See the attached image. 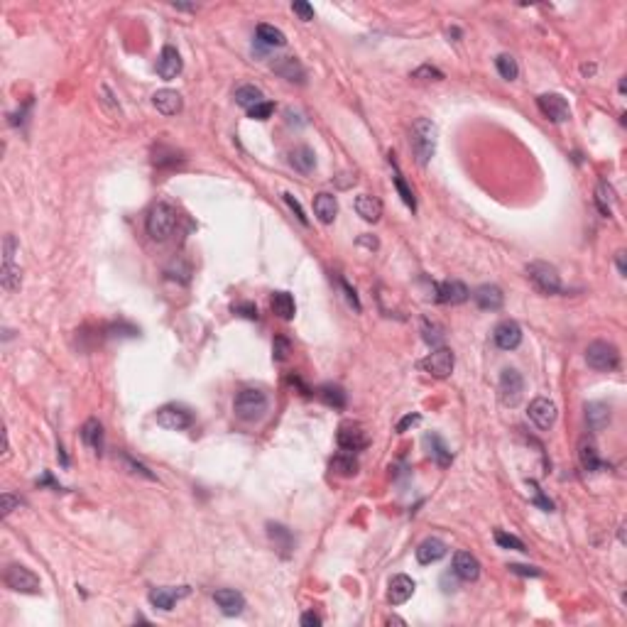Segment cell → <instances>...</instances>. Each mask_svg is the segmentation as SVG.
<instances>
[{
    "instance_id": "cell-1",
    "label": "cell",
    "mask_w": 627,
    "mask_h": 627,
    "mask_svg": "<svg viewBox=\"0 0 627 627\" xmlns=\"http://www.w3.org/2000/svg\"><path fill=\"white\" fill-rule=\"evenodd\" d=\"M409 145H412V152H415L417 164L426 167L429 160L434 157V152H437V125L431 123L429 118L415 120L412 133H409Z\"/></svg>"
},
{
    "instance_id": "cell-2",
    "label": "cell",
    "mask_w": 627,
    "mask_h": 627,
    "mask_svg": "<svg viewBox=\"0 0 627 627\" xmlns=\"http://www.w3.org/2000/svg\"><path fill=\"white\" fill-rule=\"evenodd\" d=\"M177 208L172 206L169 201H157L155 206H152L150 216H147V235H150L152 241H167L169 235L174 233V228H177Z\"/></svg>"
},
{
    "instance_id": "cell-3",
    "label": "cell",
    "mask_w": 627,
    "mask_h": 627,
    "mask_svg": "<svg viewBox=\"0 0 627 627\" xmlns=\"http://www.w3.org/2000/svg\"><path fill=\"white\" fill-rule=\"evenodd\" d=\"M233 409H235V417H238V419L258 421V419H263L265 412H267V395H265L263 390H252V387L241 390L235 395Z\"/></svg>"
},
{
    "instance_id": "cell-4",
    "label": "cell",
    "mask_w": 627,
    "mask_h": 627,
    "mask_svg": "<svg viewBox=\"0 0 627 627\" xmlns=\"http://www.w3.org/2000/svg\"><path fill=\"white\" fill-rule=\"evenodd\" d=\"M527 280L532 282L534 289L542 294H559L561 292V277L554 265L549 263H529L527 265Z\"/></svg>"
},
{
    "instance_id": "cell-5",
    "label": "cell",
    "mask_w": 627,
    "mask_h": 627,
    "mask_svg": "<svg viewBox=\"0 0 627 627\" xmlns=\"http://www.w3.org/2000/svg\"><path fill=\"white\" fill-rule=\"evenodd\" d=\"M586 363L600 373H610L620 365V353L613 343L608 341H593L586 348Z\"/></svg>"
},
{
    "instance_id": "cell-6",
    "label": "cell",
    "mask_w": 627,
    "mask_h": 627,
    "mask_svg": "<svg viewBox=\"0 0 627 627\" xmlns=\"http://www.w3.org/2000/svg\"><path fill=\"white\" fill-rule=\"evenodd\" d=\"M6 586L15 593H28V595H37L39 593V578L30 571L28 566L23 564H10L6 569Z\"/></svg>"
},
{
    "instance_id": "cell-7",
    "label": "cell",
    "mask_w": 627,
    "mask_h": 627,
    "mask_svg": "<svg viewBox=\"0 0 627 627\" xmlns=\"http://www.w3.org/2000/svg\"><path fill=\"white\" fill-rule=\"evenodd\" d=\"M157 424L169 431H182L194 424V415L182 404H164L157 409Z\"/></svg>"
},
{
    "instance_id": "cell-8",
    "label": "cell",
    "mask_w": 627,
    "mask_h": 627,
    "mask_svg": "<svg viewBox=\"0 0 627 627\" xmlns=\"http://www.w3.org/2000/svg\"><path fill=\"white\" fill-rule=\"evenodd\" d=\"M537 106L551 123H566L571 120V106L561 94H542L537 98Z\"/></svg>"
},
{
    "instance_id": "cell-9",
    "label": "cell",
    "mask_w": 627,
    "mask_h": 627,
    "mask_svg": "<svg viewBox=\"0 0 627 627\" xmlns=\"http://www.w3.org/2000/svg\"><path fill=\"white\" fill-rule=\"evenodd\" d=\"M522 392H525V380L515 368H505L500 375V399L505 407H515L520 404Z\"/></svg>"
},
{
    "instance_id": "cell-10",
    "label": "cell",
    "mask_w": 627,
    "mask_h": 627,
    "mask_svg": "<svg viewBox=\"0 0 627 627\" xmlns=\"http://www.w3.org/2000/svg\"><path fill=\"white\" fill-rule=\"evenodd\" d=\"M454 353L448 351V348H437V351H431L429 355H426L424 360H421V370L424 373H429L431 377H448L451 375V370H454Z\"/></svg>"
},
{
    "instance_id": "cell-11",
    "label": "cell",
    "mask_w": 627,
    "mask_h": 627,
    "mask_svg": "<svg viewBox=\"0 0 627 627\" xmlns=\"http://www.w3.org/2000/svg\"><path fill=\"white\" fill-rule=\"evenodd\" d=\"M336 441H338V446H341V451L355 454V451H363V448L368 446V434H365L363 426L355 424V421H343V424L338 426Z\"/></svg>"
},
{
    "instance_id": "cell-12",
    "label": "cell",
    "mask_w": 627,
    "mask_h": 627,
    "mask_svg": "<svg viewBox=\"0 0 627 627\" xmlns=\"http://www.w3.org/2000/svg\"><path fill=\"white\" fill-rule=\"evenodd\" d=\"M527 412H529V419H532L534 424H537V429H542V431L551 429V426H554V421H556V404L551 402V399H547V397L532 399Z\"/></svg>"
},
{
    "instance_id": "cell-13",
    "label": "cell",
    "mask_w": 627,
    "mask_h": 627,
    "mask_svg": "<svg viewBox=\"0 0 627 627\" xmlns=\"http://www.w3.org/2000/svg\"><path fill=\"white\" fill-rule=\"evenodd\" d=\"M493 338H495V343H498V348H503V351H515V348L522 343V329H520V324H517V321H512V319L500 321V324L495 326V331H493Z\"/></svg>"
},
{
    "instance_id": "cell-14",
    "label": "cell",
    "mask_w": 627,
    "mask_h": 627,
    "mask_svg": "<svg viewBox=\"0 0 627 627\" xmlns=\"http://www.w3.org/2000/svg\"><path fill=\"white\" fill-rule=\"evenodd\" d=\"M191 593L189 586H179V588H152L150 591V603L155 605V608H160V610H172L174 603L182 598H186V595Z\"/></svg>"
},
{
    "instance_id": "cell-15",
    "label": "cell",
    "mask_w": 627,
    "mask_h": 627,
    "mask_svg": "<svg viewBox=\"0 0 627 627\" xmlns=\"http://www.w3.org/2000/svg\"><path fill=\"white\" fill-rule=\"evenodd\" d=\"M213 600H216V605L221 608V613L228 615V617L241 615L243 608H245V598H243V593H238V591H233V588H219V591L213 593Z\"/></svg>"
},
{
    "instance_id": "cell-16",
    "label": "cell",
    "mask_w": 627,
    "mask_h": 627,
    "mask_svg": "<svg viewBox=\"0 0 627 627\" xmlns=\"http://www.w3.org/2000/svg\"><path fill=\"white\" fill-rule=\"evenodd\" d=\"M434 292H437V302H441V304H463L465 299L470 297L468 287L459 280H448V282H441V285H434Z\"/></svg>"
},
{
    "instance_id": "cell-17",
    "label": "cell",
    "mask_w": 627,
    "mask_h": 627,
    "mask_svg": "<svg viewBox=\"0 0 627 627\" xmlns=\"http://www.w3.org/2000/svg\"><path fill=\"white\" fill-rule=\"evenodd\" d=\"M451 571L461 578V581H478L481 576V561L470 551H456L454 554V569Z\"/></svg>"
},
{
    "instance_id": "cell-18",
    "label": "cell",
    "mask_w": 627,
    "mask_h": 627,
    "mask_svg": "<svg viewBox=\"0 0 627 627\" xmlns=\"http://www.w3.org/2000/svg\"><path fill=\"white\" fill-rule=\"evenodd\" d=\"M473 302H476L483 311H498V309H503V304H505V294H503V289L495 285H481L476 292H473Z\"/></svg>"
},
{
    "instance_id": "cell-19",
    "label": "cell",
    "mask_w": 627,
    "mask_h": 627,
    "mask_svg": "<svg viewBox=\"0 0 627 627\" xmlns=\"http://www.w3.org/2000/svg\"><path fill=\"white\" fill-rule=\"evenodd\" d=\"M157 74L164 78V81H172V78H177L182 74V56L179 52L174 50V47H164L162 52H160V59H157Z\"/></svg>"
},
{
    "instance_id": "cell-20",
    "label": "cell",
    "mask_w": 627,
    "mask_h": 627,
    "mask_svg": "<svg viewBox=\"0 0 627 627\" xmlns=\"http://www.w3.org/2000/svg\"><path fill=\"white\" fill-rule=\"evenodd\" d=\"M446 554H448L446 542H441L439 537L424 539V542H421L419 547H417V561H419L421 566L437 564V561H441Z\"/></svg>"
},
{
    "instance_id": "cell-21",
    "label": "cell",
    "mask_w": 627,
    "mask_h": 627,
    "mask_svg": "<svg viewBox=\"0 0 627 627\" xmlns=\"http://www.w3.org/2000/svg\"><path fill=\"white\" fill-rule=\"evenodd\" d=\"M415 581L409 576H404V573H397V576H392L390 581V591H387V600H390L392 605H402L407 603L409 598H412V593H415Z\"/></svg>"
},
{
    "instance_id": "cell-22",
    "label": "cell",
    "mask_w": 627,
    "mask_h": 627,
    "mask_svg": "<svg viewBox=\"0 0 627 627\" xmlns=\"http://www.w3.org/2000/svg\"><path fill=\"white\" fill-rule=\"evenodd\" d=\"M314 213H316V219L321 221V223H333L336 221V213H338V201L333 194H326V191H321V194L314 196Z\"/></svg>"
},
{
    "instance_id": "cell-23",
    "label": "cell",
    "mask_w": 627,
    "mask_h": 627,
    "mask_svg": "<svg viewBox=\"0 0 627 627\" xmlns=\"http://www.w3.org/2000/svg\"><path fill=\"white\" fill-rule=\"evenodd\" d=\"M274 74H280L282 78H287V81H297V84H304V78H307V72H304V67L299 64V59H294V56H280L277 62L272 64Z\"/></svg>"
},
{
    "instance_id": "cell-24",
    "label": "cell",
    "mask_w": 627,
    "mask_h": 627,
    "mask_svg": "<svg viewBox=\"0 0 627 627\" xmlns=\"http://www.w3.org/2000/svg\"><path fill=\"white\" fill-rule=\"evenodd\" d=\"M152 103H155V108L162 113V116H177V113L182 111V106H184L182 96L177 94V91H172V89L157 91V94L152 96Z\"/></svg>"
},
{
    "instance_id": "cell-25",
    "label": "cell",
    "mask_w": 627,
    "mask_h": 627,
    "mask_svg": "<svg viewBox=\"0 0 627 627\" xmlns=\"http://www.w3.org/2000/svg\"><path fill=\"white\" fill-rule=\"evenodd\" d=\"M578 461H581L583 470H588V473H595V470H600L605 465L591 439H581V443H578Z\"/></svg>"
},
{
    "instance_id": "cell-26",
    "label": "cell",
    "mask_w": 627,
    "mask_h": 627,
    "mask_svg": "<svg viewBox=\"0 0 627 627\" xmlns=\"http://www.w3.org/2000/svg\"><path fill=\"white\" fill-rule=\"evenodd\" d=\"M355 211H358V216H363L365 221L375 223V221H380V216H382V201L377 196L360 194L358 199H355Z\"/></svg>"
},
{
    "instance_id": "cell-27",
    "label": "cell",
    "mask_w": 627,
    "mask_h": 627,
    "mask_svg": "<svg viewBox=\"0 0 627 627\" xmlns=\"http://www.w3.org/2000/svg\"><path fill=\"white\" fill-rule=\"evenodd\" d=\"M424 446L429 448V456L434 461H437L441 468H446V465H451V461H454V456H451V451H448V446L443 443L441 437H437V434H426L424 437Z\"/></svg>"
},
{
    "instance_id": "cell-28",
    "label": "cell",
    "mask_w": 627,
    "mask_h": 627,
    "mask_svg": "<svg viewBox=\"0 0 627 627\" xmlns=\"http://www.w3.org/2000/svg\"><path fill=\"white\" fill-rule=\"evenodd\" d=\"M81 441L86 443V446L91 448V451H96V454H101L103 451V426L98 419H89L84 426H81Z\"/></svg>"
},
{
    "instance_id": "cell-29",
    "label": "cell",
    "mask_w": 627,
    "mask_h": 627,
    "mask_svg": "<svg viewBox=\"0 0 627 627\" xmlns=\"http://www.w3.org/2000/svg\"><path fill=\"white\" fill-rule=\"evenodd\" d=\"M289 162H292V167L297 169V172L311 174V172H314V167H316V155H314L311 147L299 145V147H294V150H292Z\"/></svg>"
},
{
    "instance_id": "cell-30",
    "label": "cell",
    "mask_w": 627,
    "mask_h": 627,
    "mask_svg": "<svg viewBox=\"0 0 627 627\" xmlns=\"http://www.w3.org/2000/svg\"><path fill=\"white\" fill-rule=\"evenodd\" d=\"M586 421L591 426V431H603L610 421V409L603 402H591L586 404Z\"/></svg>"
},
{
    "instance_id": "cell-31",
    "label": "cell",
    "mask_w": 627,
    "mask_h": 627,
    "mask_svg": "<svg viewBox=\"0 0 627 627\" xmlns=\"http://www.w3.org/2000/svg\"><path fill=\"white\" fill-rule=\"evenodd\" d=\"M272 311L285 321L294 319L297 307H294V297H292L289 292H274L272 294Z\"/></svg>"
},
{
    "instance_id": "cell-32",
    "label": "cell",
    "mask_w": 627,
    "mask_h": 627,
    "mask_svg": "<svg viewBox=\"0 0 627 627\" xmlns=\"http://www.w3.org/2000/svg\"><path fill=\"white\" fill-rule=\"evenodd\" d=\"M331 470L333 473H338V476H355L358 473V461H355V456L351 454V451H341V454H336L333 459H331Z\"/></svg>"
},
{
    "instance_id": "cell-33",
    "label": "cell",
    "mask_w": 627,
    "mask_h": 627,
    "mask_svg": "<svg viewBox=\"0 0 627 627\" xmlns=\"http://www.w3.org/2000/svg\"><path fill=\"white\" fill-rule=\"evenodd\" d=\"M258 42L265 47H285L287 37L282 30H277L274 25H258Z\"/></svg>"
},
{
    "instance_id": "cell-34",
    "label": "cell",
    "mask_w": 627,
    "mask_h": 627,
    "mask_svg": "<svg viewBox=\"0 0 627 627\" xmlns=\"http://www.w3.org/2000/svg\"><path fill=\"white\" fill-rule=\"evenodd\" d=\"M615 201H617L615 189H613V186L603 179L598 184V189H595V204H598L600 213H603V216H610V208H613V204Z\"/></svg>"
},
{
    "instance_id": "cell-35",
    "label": "cell",
    "mask_w": 627,
    "mask_h": 627,
    "mask_svg": "<svg viewBox=\"0 0 627 627\" xmlns=\"http://www.w3.org/2000/svg\"><path fill=\"white\" fill-rule=\"evenodd\" d=\"M235 103L243 108H248L250 111L252 106H258V103H263V91L258 89V86H241V89L235 91Z\"/></svg>"
},
{
    "instance_id": "cell-36",
    "label": "cell",
    "mask_w": 627,
    "mask_h": 627,
    "mask_svg": "<svg viewBox=\"0 0 627 627\" xmlns=\"http://www.w3.org/2000/svg\"><path fill=\"white\" fill-rule=\"evenodd\" d=\"M390 164H392V169H395V174H392V182H395V186H397L399 196H402V201L407 204L412 211H415V208H417V199H415V194H412V189L407 186V182H404L402 172L397 169V162L392 160V155H390Z\"/></svg>"
},
{
    "instance_id": "cell-37",
    "label": "cell",
    "mask_w": 627,
    "mask_h": 627,
    "mask_svg": "<svg viewBox=\"0 0 627 627\" xmlns=\"http://www.w3.org/2000/svg\"><path fill=\"white\" fill-rule=\"evenodd\" d=\"M319 397L324 399L329 407H336V409L346 407V392H343L338 385H324V387H319Z\"/></svg>"
},
{
    "instance_id": "cell-38",
    "label": "cell",
    "mask_w": 627,
    "mask_h": 627,
    "mask_svg": "<svg viewBox=\"0 0 627 627\" xmlns=\"http://www.w3.org/2000/svg\"><path fill=\"white\" fill-rule=\"evenodd\" d=\"M267 532H270V537H272V542L285 551V556H289V549L294 547V539H292L289 529L282 525H267Z\"/></svg>"
},
{
    "instance_id": "cell-39",
    "label": "cell",
    "mask_w": 627,
    "mask_h": 627,
    "mask_svg": "<svg viewBox=\"0 0 627 627\" xmlns=\"http://www.w3.org/2000/svg\"><path fill=\"white\" fill-rule=\"evenodd\" d=\"M495 67H498V74L505 78V81H515L517 74H520L517 59L512 54H500L498 59H495Z\"/></svg>"
},
{
    "instance_id": "cell-40",
    "label": "cell",
    "mask_w": 627,
    "mask_h": 627,
    "mask_svg": "<svg viewBox=\"0 0 627 627\" xmlns=\"http://www.w3.org/2000/svg\"><path fill=\"white\" fill-rule=\"evenodd\" d=\"M0 282L6 287L8 292H15L20 287V267L15 263H3V270H0Z\"/></svg>"
},
{
    "instance_id": "cell-41",
    "label": "cell",
    "mask_w": 627,
    "mask_h": 627,
    "mask_svg": "<svg viewBox=\"0 0 627 627\" xmlns=\"http://www.w3.org/2000/svg\"><path fill=\"white\" fill-rule=\"evenodd\" d=\"M421 333H424V341L429 343V346H439L441 338H443L441 326H437L434 321H429V319H424V324H421Z\"/></svg>"
},
{
    "instance_id": "cell-42",
    "label": "cell",
    "mask_w": 627,
    "mask_h": 627,
    "mask_svg": "<svg viewBox=\"0 0 627 627\" xmlns=\"http://www.w3.org/2000/svg\"><path fill=\"white\" fill-rule=\"evenodd\" d=\"M495 542H498V547H503V549H515V551H527L525 544H522V539H517L515 534L503 532V529H498V532H495Z\"/></svg>"
},
{
    "instance_id": "cell-43",
    "label": "cell",
    "mask_w": 627,
    "mask_h": 627,
    "mask_svg": "<svg viewBox=\"0 0 627 627\" xmlns=\"http://www.w3.org/2000/svg\"><path fill=\"white\" fill-rule=\"evenodd\" d=\"M412 78H419V81H441L443 72H439L437 67H429V64H424V67H419L417 72H412Z\"/></svg>"
},
{
    "instance_id": "cell-44",
    "label": "cell",
    "mask_w": 627,
    "mask_h": 627,
    "mask_svg": "<svg viewBox=\"0 0 627 627\" xmlns=\"http://www.w3.org/2000/svg\"><path fill=\"white\" fill-rule=\"evenodd\" d=\"M272 113H274V103L263 101V103H258V106H252L250 111H248V116H250L252 120H267Z\"/></svg>"
},
{
    "instance_id": "cell-45",
    "label": "cell",
    "mask_w": 627,
    "mask_h": 627,
    "mask_svg": "<svg viewBox=\"0 0 627 627\" xmlns=\"http://www.w3.org/2000/svg\"><path fill=\"white\" fill-rule=\"evenodd\" d=\"M509 571L517 573V576H529V578H539L542 576V571H539L537 566H522V564H509L507 566Z\"/></svg>"
},
{
    "instance_id": "cell-46",
    "label": "cell",
    "mask_w": 627,
    "mask_h": 627,
    "mask_svg": "<svg viewBox=\"0 0 627 627\" xmlns=\"http://www.w3.org/2000/svg\"><path fill=\"white\" fill-rule=\"evenodd\" d=\"M292 10L297 12L299 20H304V23L314 20V8L309 6V3H304V0H297V3H292Z\"/></svg>"
},
{
    "instance_id": "cell-47",
    "label": "cell",
    "mask_w": 627,
    "mask_h": 627,
    "mask_svg": "<svg viewBox=\"0 0 627 627\" xmlns=\"http://www.w3.org/2000/svg\"><path fill=\"white\" fill-rule=\"evenodd\" d=\"M0 503H3V517H8L15 507H20V498H15L12 493H3V498H0Z\"/></svg>"
},
{
    "instance_id": "cell-48",
    "label": "cell",
    "mask_w": 627,
    "mask_h": 627,
    "mask_svg": "<svg viewBox=\"0 0 627 627\" xmlns=\"http://www.w3.org/2000/svg\"><path fill=\"white\" fill-rule=\"evenodd\" d=\"M529 485L534 487V505H539V507H542L544 512H551V509H554V505H551V500H547V498H544V493H542V490H539V487H537V483H534V481H529Z\"/></svg>"
},
{
    "instance_id": "cell-49",
    "label": "cell",
    "mask_w": 627,
    "mask_h": 627,
    "mask_svg": "<svg viewBox=\"0 0 627 627\" xmlns=\"http://www.w3.org/2000/svg\"><path fill=\"white\" fill-rule=\"evenodd\" d=\"M285 201H287V206H289L292 211H294V216H297V219L302 221L304 226H307L309 221H307V216H304V208H302V204H299L297 199H294V196H292V194H285Z\"/></svg>"
},
{
    "instance_id": "cell-50",
    "label": "cell",
    "mask_w": 627,
    "mask_h": 627,
    "mask_svg": "<svg viewBox=\"0 0 627 627\" xmlns=\"http://www.w3.org/2000/svg\"><path fill=\"white\" fill-rule=\"evenodd\" d=\"M235 314H241V316H245V319H258V307L255 304H238V307H233Z\"/></svg>"
},
{
    "instance_id": "cell-51",
    "label": "cell",
    "mask_w": 627,
    "mask_h": 627,
    "mask_svg": "<svg viewBox=\"0 0 627 627\" xmlns=\"http://www.w3.org/2000/svg\"><path fill=\"white\" fill-rule=\"evenodd\" d=\"M289 353V341L287 338H277L274 341V360H285Z\"/></svg>"
},
{
    "instance_id": "cell-52",
    "label": "cell",
    "mask_w": 627,
    "mask_h": 627,
    "mask_svg": "<svg viewBox=\"0 0 627 627\" xmlns=\"http://www.w3.org/2000/svg\"><path fill=\"white\" fill-rule=\"evenodd\" d=\"M419 421H421V417H419V415H407V417H404V419L397 424V434H404V431H407L409 426H417Z\"/></svg>"
},
{
    "instance_id": "cell-53",
    "label": "cell",
    "mask_w": 627,
    "mask_h": 627,
    "mask_svg": "<svg viewBox=\"0 0 627 627\" xmlns=\"http://www.w3.org/2000/svg\"><path fill=\"white\" fill-rule=\"evenodd\" d=\"M341 287H343V292H346V299H348V302H351L353 307H355V311H360V302H358V297H355V289H351L346 280H341Z\"/></svg>"
},
{
    "instance_id": "cell-54",
    "label": "cell",
    "mask_w": 627,
    "mask_h": 627,
    "mask_svg": "<svg viewBox=\"0 0 627 627\" xmlns=\"http://www.w3.org/2000/svg\"><path fill=\"white\" fill-rule=\"evenodd\" d=\"M302 625L304 627H319L321 625V617L316 615V613L309 610V613H304V615H302Z\"/></svg>"
},
{
    "instance_id": "cell-55",
    "label": "cell",
    "mask_w": 627,
    "mask_h": 627,
    "mask_svg": "<svg viewBox=\"0 0 627 627\" xmlns=\"http://www.w3.org/2000/svg\"><path fill=\"white\" fill-rule=\"evenodd\" d=\"M456 578H459V576H456ZM456 578H451V573H443V576H441L443 593H454V591H456Z\"/></svg>"
},
{
    "instance_id": "cell-56",
    "label": "cell",
    "mask_w": 627,
    "mask_h": 627,
    "mask_svg": "<svg viewBox=\"0 0 627 627\" xmlns=\"http://www.w3.org/2000/svg\"><path fill=\"white\" fill-rule=\"evenodd\" d=\"M617 270H620V274H622V277H625V274H627V267H625V252H622V250L617 252Z\"/></svg>"
},
{
    "instance_id": "cell-57",
    "label": "cell",
    "mask_w": 627,
    "mask_h": 627,
    "mask_svg": "<svg viewBox=\"0 0 627 627\" xmlns=\"http://www.w3.org/2000/svg\"><path fill=\"white\" fill-rule=\"evenodd\" d=\"M390 625H404L402 617H390Z\"/></svg>"
}]
</instances>
